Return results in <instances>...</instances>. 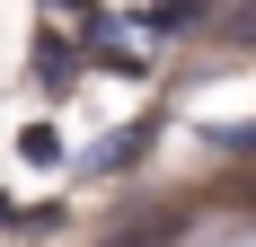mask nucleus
<instances>
[{
    "label": "nucleus",
    "mask_w": 256,
    "mask_h": 247,
    "mask_svg": "<svg viewBox=\"0 0 256 247\" xmlns=\"http://www.w3.org/2000/svg\"><path fill=\"white\" fill-rule=\"evenodd\" d=\"M71 80H80V44L44 26V36H36V88H71Z\"/></svg>",
    "instance_id": "obj_1"
},
{
    "label": "nucleus",
    "mask_w": 256,
    "mask_h": 247,
    "mask_svg": "<svg viewBox=\"0 0 256 247\" xmlns=\"http://www.w3.org/2000/svg\"><path fill=\"white\" fill-rule=\"evenodd\" d=\"M212 142H221V150H248V159H256V124H212Z\"/></svg>",
    "instance_id": "obj_2"
},
{
    "label": "nucleus",
    "mask_w": 256,
    "mask_h": 247,
    "mask_svg": "<svg viewBox=\"0 0 256 247\" xmlns=\"http://www.w3.org/2000/svg\"><path fill=\"white\" fill-rule=\"evenodd\" d=\"M71 9H80V0H71Z\"/></svg>",
    "instance_id": "obj_3"
}]
</instances>
